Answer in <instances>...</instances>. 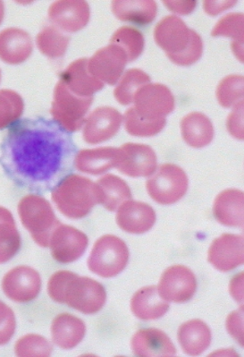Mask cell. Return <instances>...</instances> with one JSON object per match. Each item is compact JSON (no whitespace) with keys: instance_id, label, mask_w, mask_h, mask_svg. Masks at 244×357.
<instances>
[{"instance_id":"obj_1","label":"cell","mask_w":244,"mask_h":357,"mask_svg":"<svg viewBox=\"0 0 244 357\" xmlns=\"http://www.w3.org/2000/svg\"><path fill=\"white\" fill-rule=\"evenodd\" d=\"M0 150L6 175L19 188L37 195L53 191L71 175L78 153L70 132L43 116L9 126Z\"/></svg>"},{"instance_id":"obj_2","label":"cell","mask_w":244,"mask_h":357,"mask_svg":"<svg viewBox=\"0 0 244 357\" xmlns=\"http://www.w3.org/2000/svg\"><path fill=\"white\" fill-rule=\"evenodd\" d=\"M49 298L84 314H94L106 304L107 293L98 281L68 271L53 274L47 283Z\"/></svg>"},{"instance_id":"obj_3","label":"cell","mask_w":244,"mask_h":357,"mask_svg":"<svg viewBox=\"0 0 244 357\" xmlns=\"http://www.w3.org/2000/svg\"><path fill=\"white\" fill-rule=\"evenodd\" d=\"M154 39L171 61L178 66L195 64L204 52L201 36L176 15L164 17L156 25Z\"/></svg>"},{"instance_id":"obj_4","label":"cell","mask_w":244,"mask_h":357,"mask_svg":"<svg viewBox=\"0 0 244 357\" xmlns=\"http://www.w3.org/2000/svg\"><path fill=\"white\" fill-rule=\"evenodd\" d=\"M52 200L60 213L78 220L90 214L100 204L97 185L90 178L71 174L52 191Z\"/></svg>"},{"instance_id":"obj_5","label":"cell","mask_w":244,"mask_h":357,"mask_svg":"<svg viewBox=\"0 0 244 357\" xmlns=\"http://www.w3.org/2000/svg\"><path fill=\"white\" fill-rule=\"evenodd\" d=\"M18 214L35 243L49 248L54 230L61 224L49 202L39 195H26L18 204Z\"/></svg>"},{"instance_id":"obj_6","label":"cell","mask_w":244,"mask_h":357,"mask_svg":"<svg viewBox=\"0 0 244 357\" xmlns=\"http://www.w3.org/2000/svg\"><path fill=\"white\" fill-rule=\"evenodd\" d=\"M129 255L128 245L122 239L113 235L101 236L88 259L89 270L105 279L116 277L125 270Z\"/></svg>"},{"instance_id":"obj_7","label":"cell","mask_w":244,"mask_h":357,"mask_svg":"<svg viewBox=\"0 0 244 357\" xmlns=\"http://www.w3.org/2000/svg\"><path fill=\"white\" fill-rule=\"evenodd\" d=\"M93 97H80L71 93L59 81L54 90L52 109L53 119L68 132L80 130Z\"/></svg>"},{"instance_id":"obj_8","label":"cell","mask_w":244,"mask_h":357,"mask_svg":"<svg viewBox=\"0 0 244 357\" xmlns=\"http://www.w3.org/2000/svg\"><path fill=\"white\" fill-rule=\"evenodd\" d=\"M188 178L180 167L167 163L161 165L146 183L148 195L156 203L169 205L177 203L188 190Z\"/></svg>"},{"instance_id":"obj_9","label":"cell","mask_w":244,"mask_h":357,"mask_svg":"<svg viewBox=\"0 0 244 357\" xmlns=\"http://www.w3.org/2000/svg\"><path fill=\"white\" fill-rule=\"evenodd\" d=\"M135 110L146 120L166 119L174 109V98L169 88L161 84H148L139 88L134 97Z\"/></svg>"},{"instance_id":"obj_10","label":"cell","mask_w":244,"mask_h":357,"mask_svg":"<svg viewBox=\"0 0 244 357\" xmlns=\"http://www.w3.org/2000/svg\"><path fill=\"white\" fill-rule=\"evenodd\" d=\"M116 167L131 178L151 176L157 170V155L148 145L125 144L119 148Z\"/></svg>"},{"instance_id":"obj_11","label":"cell","mask_w":244,"mask_h":357,"mask_svg":"<svg viewBox=\"0 0 244 357\" xmlns=\"http://www.w3.org/2000/svg\"><path fill=\"white\" fill-rule=\"evenodd\" d=\"M197 289L195 273L183 265H174L164 271L158 284V293L167 302L185 303L192 298Z\"/></svg>"},{"instance_id":"obj_12","label":"cell","mask_w":244,"mask_h":357,"mask_svg":"<svg viewBox=\"0 0 244 357\" xmlns=\"http://www.w3.org/2000/svg\"><path fill=\"white\" fill-rule=\"evenodd\" d=\"M128 62V54L125 50L116 44L110 43L88 59V69L103 84L115 85L121 78Z\"/></svg>"},{"instance_id":"obj_13","label":"cell","mask_w":244,"mask_h":357,"mask_svg":"<svg viewBox=\"0 0 244 357\" xmlns=\"http://www.w3.org/2000/svg\"><path fill=\"white\" fill-rule=\"evenodd\" d=\"M88 236L84 232L68 225L56 227L50 238L49 248L53 258L60 264L77 261L88 248Z\"/></svg>"},{"instance_id":"obj_14","label":"cell","mask_w":244,"mask_h":357,"mask_svg":"<svg viewBox=\"0 0 244 357\" xmlns=\"http://www.w3.org/2000/svg\"><path fill=\"white\" fill-rule=\"evenodd\" d=\"M40 289V274L31 267H15L3 278V292L17 303L33 301L39 296Z\"/></svg>"},{"instance_id":"obj_15","label":"cell","mask_w":244,"mask_h":357,"mask_svg":"<svg viewBox=\"0 0 244 357\" xmlns=\"http://www.w3.org/2000/svg\"><path fill=\"white\" fill-rule=\"evenodd\" d=\"M123 123L122 114L111 107H100L84 121L82 137L89 144L103 143L115 137Z\"/></svg>"},{"instance_id":"obj_16","label":"cell","mask_w":244,"mask_h":357,"mask_svg":"<svg viewBox=\"0 0 244 357\" xmlns=\"http://www.w3.org/2000/svg\"><path fill=\"white\" fill-rule=\"evenodd\" d=\"M209 264L222 273H227L241 266L244 262V238L243 236L224 234L215 239L208 249Z\"/></svg>"},{"instance_id":"obj_17","label":"cell","mask_w":244,"mask_h":357,"mask_svg":"<svg viewBox=\"0 0 244 357\" xmlns=\"http://www.w3.org/2000/svg\"><path fill=\"white\" fill-rule=\"evenodd\" d=\"M90 14L88 3L78 0L56 1L49 8L53 26L70 33L84 29L90 20Z\"/></svg>"},{"instance_id":"obj_18","label":"cell","mask_w":244,"mask_h":357,"mask_svg":"<svg viewBox=\"0 0 244 357\" xmlns=\"http://www.w3.org/2000/svg\"><path fill=\"white\" fill-rule=\"evenodd\" d=\"M116 222L120 229L130 234H144L156 222V213L150 205L129 200L117 208Z\"/></svg>"},{"instance_id":"obj_19","label":"cell","mask_w":244,"mask_h":357,"mask_svg":"<svg viewBox=\"0 0 244 357\" xmlns=\"http://www.w3.org/2000/svg\"><path fill=\"white\" fill-rule=\"evenodd\" d=\"M132 353L136 356H174L176 349L170 337L158 328H142L131 341Z\"/></svg>"},{"instance_id":"obj_20","label":"cell","mask_w":244,"mask_h":357,"mask_svg":"<svg viewBox=\"0 0 244 357\" xmlns=\"http://www.w3.org/2000/svg\"><path fill=\"white\" fill-rule=\"evenodd\" d=\"M62 82L75 96L93 97L97 91L103 89L104 84L91 74L88 69V59L75 60L60 75Z\"/></svg>"},{"instance_id":"obj_21","label":"cell","mask_w":244,"mask_h":357,"mask_svg":"<svg viewBox=\"0 0 244 357\" xmlns=\"http://www.w3.org/2000/svg\"><path fill=\"white\" fill-rule=\"evenodd\" d=\"M33 44L30 34L18 28H8L0 33V59L18 65L30 58Z\"/></svg>"},{"instance_id":"obj_22","label":"cell","mask_w":244,"mask_h":357,"mask_svg":"<svg viewBox=\"0 0 244 357\" xmlns=\"http://www.w3.org/2000/svg\"><path fill=\"white\" fill-rule=\"evenodd\" d=\"M215 219L222 225L243 227L244 195L237 189H227L220 192L214 202Z\"/></svg>"},{"instance_id":"obj_23","label":"cell","mask_w":244,"mask_h":357,"mask_svg":"<svg viewBox=\"0 0 244 357\" xmlns=\"http://www.w3.org/2000/svg\"><path fill=\"white\" fill-rule=\"evenodd\" d=\"M86 333V326L80 318L70 314H61L54 319L52 325L53 343L63 349H73L81 343Z\"/></svg>"},{"instance_id":"obj_24","label":"cell","mask_w":244,"mask_h":357,"mask_svg":"<svg viewBox=\"0 0 244 357\" xmlns=\"http://www.w3.org/2000/svg\"><path fill=\"white\" fill-rule=\"evenodd\" d=\"M177 339L183 351L187 355L199 356L211 345V328L204 321L195 319L181 325Z\"/></svg>"},{"instance_id":"obj_25","label":"cell","mask_w":244,"mask_h":357,"mask_svg":"<svg viewBox=\"0 0 244 357\" xmlns=\"http://www.w3.org/2000/svg\"><path fill=\"white\" fill-rule=\"evenodd\" d=\"M131 309L141 320L152 321L163 317L169 310V304L161 298L157 287H146L132 296Z\"/></svg>"},{"instance_id":"obj_26","label":"cell","mask_w":244,"mask_h":357,"mask_svg":"<svg viewBox=\"0 0 244 357\" xmlns=\"http://www.w3.org/2000/svg\"><path fill=\"white\" fill-rule=\"evenodd\" d=\"M119 148L102 147L82 150L76 155L75 166L79 172L98 176L116 167Z\"/></svg>"},{"instance_id":"obj_27","label":"cell","mask_w":244,"mask_h":357,"mask_svg":"<svg viewBox=\"0 0 244 357\" xmlns=\"http://www.w3.org/2000/svg\"><path fill=\"white\" fill-rule=\"evenodd\" d=\"M114 15L119 20L137 25H147L157 17L158 5L153 0H129L113 1Z\"/></svg>"},{"instance_id":"obj_28","label":"cell","mask_w":244,"mask_h":357,"mask_svg":"<svg viewBox=\"0 0 244 357\" xmlns=\"http://www.w3.org/2000/svg\"><path fill=\"white\" fill-rule=\"evenodd\" d=\"M183 140L193 148H204L211 143L214 128L211 119L201 112L188 114L181 122Z\"/></svg>"},{"instance_id":"obj_29","label":"cell","mask_w":244,"mask_h":357,"mask_svg":"<svg viewBox=\"0 0 244 357\" xmlns=\"http://www.w3.org/2000/svg\"><path fill=\"white\" fill-rule=\"evenodd\" d=\"M99 191L100 204L107 211H115L132 198L129 185L119 176L109 174L95 183Z\"/></svg>"},{"instance_id":"obj_30","label":"cell","mask_w":244,"mask_h":357,"mask_svg":"<svg viewBox=\"0 0 244 357\" xmlns=\"http://www.w3.org/2000/svg\"><path fill=\"white\" fill-rule=\"evenodd\" d=\"M21 248V236L14 217L8 210L0 207V264L10 261Z\"/></svg>"},{"instance_id":"obj_31","label":"cell","mask_w":244,"mask_h":357,"mask_svg":"<svg viewBox=\"0 0 244 357\" xmlns=\"http://www.w3.org/2000/svg\"><path fill=\"white\" fill-rule=\"evenodd\" d=\"M243 22L242 13H232L221 18L215 24L211 36L229 37L234 39L232 49L237 58L243 62Z\"/></svg>"},{"instance_id":"obj_32","label":"cell","mask_w":244,"mask_h":357,"mask_svg":"<svg viewBox=\"0 0 244 357\" xmlns=\"http://www.w3.org/2000/svg\"><path fill=\"white\" fill-rule=\"evenodd\" d=\"M69 43L70 37L53 25L44 27L37 36L38 49L43 55L52 59L62 58Z\"/></svg>"},{"instance_id":"obj_33","label":"cell","mask_w":244,"mask_h":357,"mask_svg":"<svg viewBox=\"0 0 244 357\" xmlns=\"http://www.w3.org/2000/svg\"><path fill=\"white\" fill-rule=\"evenodd\" d=\"M114 96L121 105L128 106L134 102V97L139 88L151 83L150 75L141 69H129L119 81Z\"/></svg>"},{"instance_id":"obj_34","label":"cell","mask_w":244,"mask_h":357,"mask_svg":"<svg viewBox=\"0 0 244 357\" xmlns=\"http://www.w3.org/2000/svg\"><path fill=\"white\" fill-rule=\"evenodd\" d=\"M110 43L121 47L128 54V62H132L144 52L145 40L144 34L139 30L123 26L113 34Z\"/></svg>"},{"instance_id":"obj_35","label":"cell","mask_w":244,"mask_h":357,"mask_svg":"<svg viewBox=\"0 0 244 357\" xmlns=\"http://www.w3.org/2000/svg\"><path fill=\"white\" fill-rule=\"evenodd\" d=\"M123 120L126 132L134 137H154L162 131L167 123L166 119L155 120V121L142 119L135 112L134 107L126 110Z\"/></svg>"},{"instance_id":"obj_36","label":"cell","mask_w":244,"mask_h":357,"mask_svg":"<svg viewBox=\"0 0 244 357\" xmlns=\"http://www.w3.org/2000/svg\"><path fill=\"white\" fill-rule=\"evenodd\" d=\"M24 109V100L17 93L11 90L0 91V130L18 121Z\"/></svg>"},{"instance_id":"obj_37","label":"cell","mask_w":244,"mask_h":357,"mask_svg":"<svg viewBox=\"0 0 244 357\" xmlns=\"http://www.w3.org/2000/svg\"><path fill=\"white\" fill-rule=\"evenodd\" d=\"M244 78L243 75H228L218 84L217 98L222 107L229 109L243 102Z\"/></svg>"},{"instance_id":"obj_38","label":"cell","mask_w":244,"mask_h":357,"mask_svg":"<svg viewBox=\"0 0 244 357\" xmlns=\"http://www.w3.org/2000/svg\"><path fill=\"white\" fill-rule=\"evenodd\" d=\"M53 347L45 337L36 334L26 335L17 340L15 346L17 356H49Z\"/></svg>"},{"instance_id":"obj_39","label":"cell","mask_w":244,"mask_h":357,"mask_svg":"<svg viewBox=\"0 0 244 357\" xmlns=\"http://www.w3.org/2000/svg\"><path fill=\"white\" fill-rule=\"evenodd\" d=\"M17 321L13 310L0 301V346H4L14 336Z\"/></svg>"},{"instance_id":"obj_40","label":"cell","mask_w":244,"mask_h":357,"mask_svg":"<svg viewBox=\"0 0 244 357\" xmlns=\"http://www.w3.org/2000/svg\"><path fill=\"white\" fill-rule=\"evenodd\" d=\"M233 107V112L227 119V130L234 138L243 140V102Z\"/></svg>"},{"instance_id":"obj_41","label":"cell","mask_w":244,"mask_h":357,"mask_svg":"<svg viewBox=\"0 0 244 357\" xmlns=\"http://www.w3.org/2000/svg\"><path fill=\"white\" fill-rule=\"evenodd\" d=\"M227 328L228 333L232 336L243 347V306H241L239 310L231 312L227 320Z\"/></svg>"},{"instance_id":"obj_42","label":"cell","mask_w":244,"mask_h":357,"mask_svg":"<svg viewBox=\"0 0 244 357\" xmlns=\"http://www.w3.org/2000/svg\"><path fill=\"white\" fill-rule=\"evenodd\" d=\"M163 4L170 11L176 14L186 15L195 10L197 2L196 1H163Z\"/></svg>"},{"instance_id":"obj_43","label":"cell","mask_w":244,"mask_h":357,"mask_svg":"<svg viewBox=\"0 0 244 357\" xmlns=\"http://www.w3.org/2000/svg\"><path fill=\"white\" fill-rule=\"evenodd\" d=\"M236 1H205L204 3L205 11L208 15H215L220 13L232 8L236 4Z\"/></svg>"},{"instance_id":"obj_44","label":"cell","mask_w":244,"mask_h":357,"mask_svg":"<svg viewBox=\"0 0 244 357\" xmlns=\"http://www.w3.org/2000/svg\"><path fill=\"white\" fill-rule=\"evenodd\" d=\"M229 291L231 296L237 302L243 301V273H241L233 278L229 285Z\"/></svg>"},{"instance_id":"obj_45","label":"cell","mask_w":244,"mask_h":357,"mask_svg":"<svg viewBox=\"0 0 244 357\" xmlns=\"http://www.w3.org/2000/svg\"><path fill=\"white\" fill-rule=\"evenodd\" d=\"M5 8L4 3L0 1V24H1L3 18H4Z\"/></svg>"},{"instance_id":"obj_46","label":"cell","mask_w":244,"mask_h":357,"mask_svg":"<svg viewBox=\"0 0 244 357\" xmlns=\"http://www.w3.org/2000/svg\"><path fill=\"white\" fill-rule=\"evenodd\" d=\"M0 80H1V72H0Z\"/></svg>"}]
</instances>
